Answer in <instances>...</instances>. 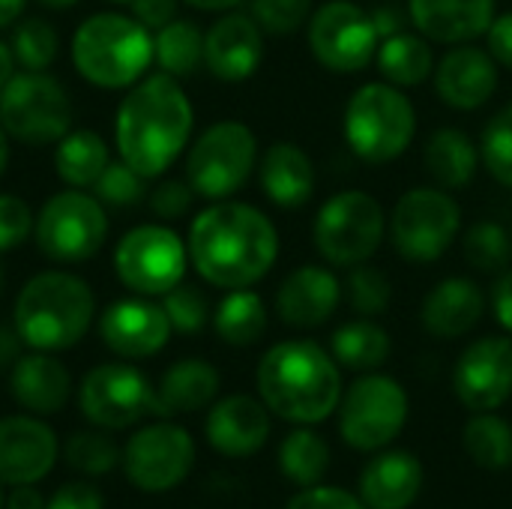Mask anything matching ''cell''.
Segmentation results:
<instances>
[{
	"mask_svg": "<svg viewBox=\"0 0 512 509\" xmlns=\"http://www.w3.org/2000/svg\"><path fill=\"white\" fill-rule=\"evenodd\" d=\"M186 246L198 276L225 291L252 288L279 258L276 225L258 207L228 198L192 219Z\"/></svg>",
	"mask_w": 512,
	"mask_h": 509,
	"instance_id": "6da1fadb",
	"label": "cell"
},
{
	"mask_svg": "<svg viewBox=\"0 0 512 509\" xmlns=\"http://www.w3.org/2000/svg\"><path fill=\"white\" fill-rule=\"evenodd\" d=\"M192 120V102L180 81L168 72L147 75L132 84L117 108V153L144 180H153L165 174L189 144Z\"/></svg>",
	"mask_w": 512,
	"mask_h": 509,
	"instance_id": "7a4b0ae2",
	"label": "cell"
},
{
	"mask_svg": "<svg viewBox=\"0 0 512 509\" xmlns=\"http://www.w3.org/2000/svg\"><path fill=\"white\" fill-rule=\"evenodd\" d=\"M258 393L288 423H321L342 399L339 363L309 339L279 342L258 363Z\"/></svg>",
	"mask_w": 512,
	"mask_h": 509,
	"instance_id": "3957f363",
	"label": "cell"
},
{
	"mask_svg": "<svg viewBox=\"0 0 512 509\" xmlns=\"http://www.w3.org/2000/svg\"><path fill=\"white\" fill-rule=\"evenodd\" d=\"M96 315V297L90 285L63 270H45L33 276L15 300V330L33 351H66L78 345Z\"/></svg>",
	"mask_w": 512,
	"mask_h": 509,
	"instance_id": "277c9868",
	"label": "cell"
},
{
	"mask_svg": "<svg viewBox=\"0 0 512 509\" xmlns=\"http://www.w3.org/2000/svg\"><path fill=\"white\" fill-rule=\"evenodd\" d=\"M72 63L102 90L132 87L153 63V36L132 15L96 12L72 36Z\"/></svg>",
	"mask_w": 512,
	"mask_h": 509,
	"instance_id": "5b68a950",
	"label": "cell"
},
{
	"mask_svg": "<svg viewBox=\"0 0 512 509\" xmlns=\"http://www.w3.org/2000/svg\"><path fill=\"white\" fill-rule=\"evenodd\" d=\"M417 132V111L411 99L390 81L363 84L345 105V138L351 150L384 165L399 159Z\"/></svg>",
	"mask_w": 512,
	"mask_h": 509,
	"instance_id": "8992f818",
	"label": "cell"
},
{
	"mask_svg": "<svg viewBox=\"0 0 512 509\" xmlns=\"http://www.w3.org/2000/svg\"><path fill=\"white\" fill-rule=\"evenodd\" d=\"M258 162L255 132L240 120L213 123L198 135L186 156V180L195 195L207 201H225L249 180Z\"/></svg>",
	"mask_w": 512,
	"mask_h": 509,
	"instance_id": "52a82bcc",
	"label": "cell"
},
{
	"mask_svg": "<svg viewBox=\"0 0 512 509\" xmlns=\"http://www.w3.org/2000/svg\"><path fill=\"white\" fill-rule=\"evenodd\" d=\"M387 231V219L381 204L360 189L336 192L324 201L315 216V249L336 267H357L366 264Z\"/></svg>",
	"mask_w": 512,
	"mask_h": 509,
	"instance_id": "ba28073f",
	"label": "cell"
},
{
	"mask_svg": "<svg viewBox=\"0 0 512 509\" xmlns=\"http://www.w3.org/2000/svg\"><path fill=\"white\" fill-rule=\"evenodd\" d=\"M72 123V105L63 84L45 72H18L0 90V126L9 138L42 147L57 144Z\"/></svg>",
	"mask_w": 512,
	"mask_h": 509,
	"instance_id": "9c48e42d",
	"label": "cell"
},
{
	"mask_svg": "<svg viewBox=\"0 0 512 509\" xmlns=\"http://www.w3.org/2000/svg\"><path fill=\"white\" fill-rule=\"evenodd\" d=\"M36 246L45 258L57 264H78L93 258L108 237L105 204L84 189H66L51 195L36 222H33Z\"/></svg>",
	"mask_w": 512,
	"mask_h": 509,
	"instance_id": "30bf717a",
	"label": "cell"
},
{
	"mask_svg": "<svg viewBox=\"0 0 512 509\" xmlns=\"http://www.w3.org/2000/svg\"><path fill=\"white\" fill-rule=\"evenodd\" d=\"M189 246L165 225H138L114 249L117 279L141 297H165L186 276Z\"/></svg>",
	"mask_w": 512,
	"mask_h": 509,
	"instance_id": "8fae6325",
	"label": "cell"
},
{
	"mask_svg": "<svg viewBox=\"0 0 512 509\" xmlns=\"http://www.w3.org/2000/svg\"><path fill=\"white\" fill-rule=\"evenodd\" d=\"M408 420V396L399 381L387 375H366L354 381L342 399L339 432L360 450L372 453L393 444Z\"/></svg>",
	"mask_w": 512,
	"mask_h": 509,
	"instance_id": "7c38bea8",
	"label": "cell"
},
{
	"mask_svg": "<svg viewBox=\"0 0 512 509\" xmlns=\"http://www.w3.org/2000/svg\"><path fill=\"white\" fill-rule=\"evenodd\" d=\"M462 210L441 189H411L393 210V246L408 261H438L459 237Z\"/></svg>",
	"mask_w": 512,
	"mask_h": 509,
	"instance_id": "4fadbf2b",
	"label": "cell"
},
{
	"mask_svg": "<svg viewBox=\"0 0 512 509\" xmlns=\"http://www.w3.org/2000/svg\"><path fill=\"white\" fill-rule=\"evenodd\" d=\"M372 15L354 0H330L309 18V48L333 72H360L378 54Z\"/></svg>",
	"mask_w": 512,
	"mask_h": 509,
	"instance_id": "5bb4252c",
	"label": "cell"
},
{
	"mask_svg": "<svg viewBox=\"0 0 512 509\" xmlns=\"http://www.w3.org/2000/svg\"><path fill=\"white\" fill-rule=\"evenodd\" d=\"M195 465V441L174 423H150L123 447V471L141 492H168L180 486Z\"/></svg>",
	"mask_w": 512,
	"mask_h": 509,
	"instance_id": "9a60e30c",
	"label": "cell"
},
{
	"mask_svg": "<svg viewBox=\"0 0 512 509\" xmlns=\"http://www.w3.org/2000/svg\"><path fill=\"white\" fill-rule=\"evenodd\" d=\"M81 414L99 429H126L153 414L150 381L126 363H102L81 381Z\"/></svg>",
	"mask_w": 512,
	"mask_h": 509,
	"instance_id": "2e32d148",
	"label": "cell"
},
{
	"mask_svg": "<svg viewBox=\"0 0 512 509\" xmlns=\"http://www.w3.org/2000/svg\"><path fill=\"white\" fill-rule=\"evenodd\" d=\"M453 384L468 411L486 414L501 408L512 396V339L486 336L468 345L456 363Z\"/></svg>",
	"mask_w": 512,
	"mask_h": 509,
	"instance_id": "e0dca14e",
	"label": "cell"
},
{
	"mask_svg": "<svg viewBox=\"0 0 512 509\" xmlns=\"http://www.w3.org/2000/svg\"><path fill=\"white\" fill-rule=\"evenodd\" d=\"M99 336L108 351L126 360L159 354L171 339V321L162 306L147 300H117L99 318Z\"/></svg>",
	"mask_w": 512,
	"mask_h": 509,
	"instance_id": "ac0fdd59",
	"label": "cell"
},
{
	"mask_svg": "<svg viewBox=\"0 0 512 509\" xmlns=\"http://www.w3.org/2000/svg\"><path fill=\"white\" fill-rule=\"evenodd\" d=\"M57 438L36 417L0 420V483L33 486L51 474L57 462Z\"/></svg>",
	"mask_w": 512,
	"mask_h": 509,
	"instance_id": "d6986e66",
	"label": "cell"
},
{
	"mask_svg": "<svg viewBox=\"0 0 512 509\" xmlns=\"http://www.w3.org/2000/svg\"><path fill=\"white\" fill-rule=\"evenodd\" d=\"M264 57V30L252 15L228 12L204 33V66L228 84L255 75Z\"/></svg>",
	"mask_w": 512,
	"mask_h": 509,
	"instance_id": "ffe728a7",
	"label": "cell"
},
{
	"mask_svg": "<svg viewBox=\"0 0 512 509\" xmlns=\"http://www.w3.org/2000/svg\"><path fill=\"white\" fill-rule=\"evenodd\" d=\"M435 87L450 108L474 111L486 105L498 90V63L477 45H459L447 51L435 69Z\"/></svg>",
	"mask_w": 512,
	"mask_h": 509,
	"instance_id": "44dd1931",
	"label": "cell"
},
{
	"mask_svg": "<svg viewBox=\"0 0 512 509\" xmlns=\"http://www.w3.org/2000/svg\"><path fill=\"white\" fill-rule=\"evenodd\" d=\"M342 300V282L333 270L306 264L294 270L276 294V312L288 327L312 330L330 321V315L339 309Z\"/></svg>",
	"mask_w": 512,
	"mask_h": 509,
	"instance_id": "7402d4cb",
	"label": "cell"
},
{
	"mask_svg": "<svg viewBox=\"0 0 512 509\" xmlns=\"http://www.w3.org/2000/svg\"><path fill=\"white\" fill-rule=\"evenodd\" d=\"M270 438V414L252 396H228L213 405L207 417V441L216 453L231 459L255 456Z\"/></svg>",
	"mask_w": 512,
	"mask_h": 509,
	"instance_id": "603a6c76",
	"label": "cell"
},
{
	"mask_svg": "<svg viewBox=\"0 0 512 509\" xmlns=\"http://www.w3.org/2000/svg\"><path fill=\"white\" fill-rule=\"evenodd\" d=\"M411 21L426 39L462 45L495 21V0H408Z\"/></svg>",
	"mask_w": 512,
	"mask_h": 509,
	"instance_id": "cb8c5ba5",
	"label": "cell"
},
{
	"mask_svg": "<svg viewBox=\"0 0 512 509\" xmlns=\"http://www.w3.org/2000/svg\"><path fill=\"white\" fill-rule=\"evenodd\" d=\"M9 384H12L15 402L33 414L63 411L72 393L69 369L48 351H33V354L18 357L12 366Z\"/></svg>",
	"mask_w": 512,
	"mask_h": 509,
	"instance_id": "d4e9b609",
	"label": "cell"
},
{
	"mask_svg": "<svg viewBox=\"0 0 512 509\" xmlns=\"http://www.w3.org/2000/svg\"><path fill=\"white\" fill-rule=\"evenodd\" d=\"M483 312V288L465 276H453L438 282L423 300V327L438 339H459L480 324Z\"/></svg>",
	"mask_w": 512,
	"mask_h": 509,
	"instance_id": "484cf974",
	"label": "cell"
},
{
	"mask_svg": "<svg viewBox=\"0 0 512 509\" xmlns=\"http://www.w3.org/2000/svg\"><path fill=\"white\" fill-rule=\"evenodd\" d=\"M423 489V465L411 453H384L360 477V501L369 509H408Z\"/></svg>",
	"mask_w": 512,
	"mask_h": 509,
	"instance_id": "4316f807",
	"label": "cell"
},
{
	"mask_svg": "<svg viewBox=\"0 0 512 509\" xmlns=\"http://www.w3.org/2000/svg\"><path fill=\"white\" fill-rule=\"evenodd\" d=\"M261 189L276 207H303L315 192V165L309 153L291 141L270 144L261 156Z\"/></svg>",
	"mask_w": 512,
	"mask_h": 509,
	"instance_id": "83f0119b",
	"label": "cell"
},
{
	"mask_svg": "<svg viewBox=\"0 0 512 509\" xmlns=\"http://www.w3.org/2000/svg\"><path fill=\"white\" fill-rule=\"evenodd\" d=\"M219 393V372L204 360H180L174 363L159 387L153 390V414L174 417V414H195L207 408Z\"/></svg>",
	"mask_w": 512,
	"mask_h": 509,
	"instance_id": "f1b7e54d",
	"label": "cell"
},
{
	"mask_svg": "<svg viewBox=\"0 0 512 509\" xmlns=\"http://www.w3.org/2000/svg\"><path fill=\"white\" fill-rule=\"evenodd\" d=\"M108 144L102 135L90 129H69L54 150V168L57 177L72 189H87L99 180V174L108 168Z\"/></svg>",
	"mask_w": 512,
	"mask_h": 509,
	"instance_id": "f546056e",
	"label": "cell"
},
{
	"mask_svg": "<svg viewBox=\"0 0 512 509\" xmlns=\"http://www.w3.org/2000/svg\"><path fill=\"white\" fill-rule=\"evenodd\" d=\"M480 165L477 144L459 129H438L426 144V171L438 186L462 189L474 180Z\"/></svg>",
	"mask_w": 512,
	"mask_h": 509,
	"instance_id": "4dcf8cb0",
	"label": "cell"
},
{
	"mask_svg": "<svg viewBox=\"0 0 512 509\" xmlns=\"http://www.w3.org/2000/svg\"><path fill=\"white\" fill-rule=\"evenodd\" d=\"M378 69L396 87H417L435 72L432 45L417 33H396L378 45Z\"/></svg>",
	"mask_w": 512,
	"mask_h": 509,
	"instance_id": "1f68e13d",
	"label": "cell"
},
{
	"mask_svg": "<svg viewBox=\"0 0 512 509\" xmlns=\"http://www.w3.org/2000/svg\"><path fill=\"white\" fill-rule=\"evenodd\" d=\"M213 327H216L219 339L234 348L255 345L267 330V306L255 291L237 288L216 306Z\"/></svg>",
	"mask_w": 512,
	"mask_h": 509,
	"instance_id": "d6a6232c",
	"label": "cell"
},
{
	"mask_svg": "<svg viewBox=\"0 0 512 509\" xmlns=\"http://www.w3.org/2000/svg\"><path fill=\"white\" fill-rule=\"evenodd\" d=\"M153 60L162 72L180 78H189L204 63V33L192 21H168L153 36Z\"/></svg>",
	"mask_w": 512,
	"mask_h": 509,
	"instance_id": "836d02e7",
	"label": "cell"
},
{
	"mask_svg": "<svg viewBox=\"0 0 512 509\" xmlns=\"http://www.w3.org/2000/svg\"><path fill=\"white\" fill-rule=\"evenodd\" d=\"M393 342L384 327L372 321H351L333 333V360L354 372H369L387 363Z\"/></svg>",
	"mask_w": 512,
	"mask_h": 509,
	"instance_id": "e575fe53",
	"label": "cell"
},
{
	"mask_svg": "<svg viewBox=\"0 0 512 509\" xmlns=\"http://www.w3.org/2000/svg\"><path fill=\"white\" fill-rule=\"evenodd\" d=\"M462 444L468 456L486 471H504L512 465V426L495 414H477L465 432Z\"/></svg>",
	"mask_w": 512,
	"mask_h": 509,
	"instance_id": "d590c367",
	"label": "cell"
},
{
	"mask_svg": "<svg viewBox=\"0 0 512 509\" xmlns=\"http://www.w3.org/2000/svg\"><path fill=\"white\" fill-rule=\"evenodd\" d=\"M330 465V450L324 444V438H318L309 429H297L285 438L282 450H279V468L282 474L297 483V486H315Z\"/></svg>",
	"mask_w": 512,
	"mask_h": 509,
	"instance_id": "8d00e7d4",
	"label": "cell"
},
{
	"mask_svg": "<svg viewBox=\"0 0 512 509\" xmlns=\"http://www.w3.org/2000/svg\"><path fill=\"white\" fill-rule=\"evenodd\" d=\"M63 459L84 477H105L117 468V462H123V453L102 432H75L63 447Z\"/></svg>",
	"mask_w": 512,
	"mask_h": 509,
	"instance_id": "74e56055",
	"label": "cell"
},
{
	"mask_svg": "<svg viewBox=\"0 0 512 509\" xmlns=\"http://www.w3.org/2000/svg\"><path fill=\"white\" fill-rule=\"evenodd\" d=\"M12 54H15V63H21L24 69L30 72H45L57 51H60V39L54 33V27L42 18H27L15 27L12 33V42H9Z\"/></svg>",
	"mask_w": 512,
	"mask_h": 509,
	"instance_id": "f35d334b",
	"label": "cell"
},
{
	"mask_svg": "<svg viewBox=\"0 0 512 509\" xmlns=\"http://www.w3.org/2000/svg\"><path fill=\"white\" fill-rule=\"evenodd\" d=\"M512 243L504 225L477 222L465 234V258L480 273H498L510 264Z\"/></svg>",
	"mask_w": 512,
	"mask_h": 509,
	"instance_id": "ab89813d",
	"label": "cell"
},
{
	"mask_svg": "<svg viewBox=\"0 0 512 509\" xmlns=\"http://www.w3.org/2000/svg\"><path fill=\"white\" fill-rule=\"evenodd\" d=\"M480 153L492 177L512 189V105L501 108L489 120L483 141H480Z\"/></svg>",
	"mask_w": 512,
	"mask_h": 509,
	"instance_id": "60d3db41",
	"label": "cell"
},
{
	"mask_svg": "<svg viewBox=\"0 0 512 509\" xmlns=\"http://www.w3.org/2000/svg\"><path fill=\"white\" fill-rule=\"evenodd\" d=\"M348 297H351L354 312L372 318V315L387 312V306L393 300V288L378 267L357 264V267H351V276H348Z\"/></svg>",
	"mask_w": 512,
	"mask_h": 509,
	"instance_id": "b9f144b4",
	"label": "cell"
},
{
	"mask_svg": "<svg viewBox=\"0 0 512 509\" xmlns=\"http://www.w3.org/2000/svg\"><path fill=\"white\" fill-rule=\"evenodd\" d=\"M162 309L171 321V330H177V333H201L210 318L207 297L201 294V288L186 285V282H180L177 288H171L165 294Z\"/></svg>",
	"mask_w": 512,
	"mask_h": 509,
	"instance_id": "7bdbcfd3",
	"label": "cell"
},
{
	"mask_svg": "<svg viewBox=\"0 0 512 509\" xmlns=\"http://www.w3.org/2000/svg\"><path fill=\"white\" fill-rule=\"evenodd\" d=\"M93 189L96 198L108 207H132L144 195V177L120 159V162H108V168L99 174Z\"/></svg>",
	"mask_w": 512,
	"mask_h": 509,
	"instance_id": "ee69618b",
	"label": "cell"
},
{
	"mask_svg": "<svg viewBox=\"0 0 512 509\" xmlns=\"http://www.w3.org/2000/svg\"><path fill=\"white\" fill-rule=\"evenodd\" d=\"M312 0H252V18L273 36H288L306 24Z\"/></svg>",
	"mask_w": 512,
	"mask_h": 509,
	"instance_id": "f6af8a7d",
	"label": "cell"
},
{
	"mask_svg": "<svg viewBox=\"0 0 512 509\" xmlns=\"http://www.w3.org/2000/svg\"><path fill=\"white\" fill-rule=\"evenodd\" d=\"M33 222H36V216L30 213L27 201L3 192L0 195V252L21 246L33 234Z\"/></svg>",
	"mask_w": 512,
	"mask_h": 509,
	"instance_id": "bcb514c9",
	"label": "cell"
},
{
	"mask_svg": "<svg viewBox=\"0 0 512 509\" xmlns=\"http://www.w3.org/2000/svg\"><path fill=\"white\" fill-rule=\"evenodd\" d=\"M192 198H195V189L189 186V180L186 183L183 180H165L150 192V210L159 219H180L189 213Z\"/></svg>",
	"mask_w": 512,
	"mask_h": 509,
	"instance_id": "7dc6e473",
	"label": "cell"
},
{
	"mask_svg": "<svg viewBox=\"0 0 512 509\" xmlns=\"http://www.w3.org/2000/svg\"><path fill=\"white\" fill-rule=\"evenodd\" d=\"M288 509H369L363 501H357L354 495L333 489V486H309L306 492H300Z\"/></svg>",
	"mask_w": 512,
	"mask_h": 509,
	"instance_id": "c3c4849f",
	"label": "cell"
},
{
	"mask_svg": "<svg viewBox=\"0 0 512 509\" xmlns=\"http://www.w3.org/2000/svg\"><path fill=\"white\" fill-rule=\"evenodd\" d=\"M48 509H105V504L99 489L87 483H66L48 498Z\"/></svg>",
	"mask_w": 512,
	"mask_h": 509,
	"instance_id": "681fc988",
	"label": "cell"
},
{
	"mask_svg": "<svg viewBox=\"0 0 512 509\" xmlns=\"http://www.w3.org/2000/svg\"><path fill=\"white\" fill-rule=\"evenodd\" d=\"M132 18L141 21L147 30H159L177 15V0H129Z\"/></svg>",
	"mask_w": 512,
	"mask_h": 509,
	"instance_id": "f907efd6",
	"label": "cell"
},
{
	"mask_svg": "<svg viewBox=\"0 0 512 509\" xmlns=\"http://www.w3.org/2000/svg\"><path fill=\"white\" fill-rule=\"evenodd\" d=\"M486 36H489V54L495 57V63L512 69V12L498 15L492 27L486 30Z\"/></svg>",
	"mask_w": 512,
	"mask_h": 509,
	"instance_id": "816d5d0a",
	"label": "cell"
},
{
	"mask_svg": "<svg viewBox=\"0 0 512 509\" xmlns=\"http://www.w3.org/2000/svg\"><path fill=\"white\" fill-rule=\"evenodd\" d=\"M369 15H372V24H375V30H378V39H381V42H384V39H390V36H396V33H402V30L408 27V18H411V12L405 15L396 3L375 6Z\"/></svg>",
	"mask_w": 512,
	"mask_h": 509,
	"instance_id": "f5cc1de1",
	"label": "cell"
},
{
	"mask_svg": "<svg viewBox=\"0 0 512 509\" xmlns=\"http://www.w3.org/2000/svg\"><path fill=\"white\" fill-rule=\"evenodd\" d=\"M492 309H495V318L501 321V327L512 333V270H507L498 279V285L492 291Z\"/></svg>",
	"mask_w": 512,
	"mask_h": 509,
	"instance_id": "db71d44e",
	"label": "cell"
},
{
	"mask_svg": "<svg viewBox=\"0 0 512 509\" xmlns=\"http://www.w3.org/2000/svg\"><path fill=\"white\" fill-rule=\"evenodd\" d=\"M21 336H18V330H15V324L12 327H6V324H0V369L3 366H15V360L21 357Z\"/></svg>",
	"mask_w": 512,
	"mask_h": 509,
	"instance_id": "11a10c76",
	"label": "cell"
},
{
	"mask_svg": "<svg viewBox=\"0 0 512 509\" xmlns=\"http://www.w3.org/2000/svg\"><path fill=\"white\" fill-rule=\"evenodd\" d=\"M6 509H48V501L33 486H15V492L6 498Z\"/></svg>",
	"mask_w": 512,
	"mask_h": 509,
	"instance_id": "9f6ffc18",
	"label": "cell"
},
{
	"mask_svg": "<svg viewBox=\"0 0 512 509\" xmlns=\"http://www.w3.org/2000/svg\"><path fill=\"white\" fill-rule=\"evenodd\" d=\"M24 3L27 0H0V27H12L21 18Z\"/></svg>",
	"mask_w": 512,
	"mask_h": 509,
	"instance_id": "6f0895ef",
	"label": "cell"
},
{
	"mask_svg": "<svg viewBox=\"0 0 512 509\" xmlns=\"http://www.w3.org/2000/svg\"><path fill=\"white\" fill-rule=\"evenodd\" d=\"M12 75H15V54L6 42H0V90L6 87Z\"/></svg>",
	"mask_w": 512,
	"mask_h": 509,
	"instance_id": "680465c9",
	"label": "cell"
},
{
	"mask_svg": "<svg viewBox=\"0 0 512 509\" xmlns=\"http://www.w3.org/2000/svg\"><path fill=\"white\" fill-rule=\"evenodd\" d=\"M183 3H189V6H195L201 12H228L237 3H243V0H183Z\"/></svg>",
	"mask_w": 512,
	"mask_h": 509,
	"instance_id": "91938a15",
	"label": "cell"
},
{
	"mask_svg": "<svg viewBox=\"0 0 512 509\" xmlns=\"http://www.w3.org/2000/svg\"><path fill=\"white\" fill-rule=\"evenodd\" d=\"M6 165H9V135H6V129L0 126V177H3V171H6Z\"/></svg>",
	"mask_w": 512,
	"mask_h": 509,
	"instance_id": "94428289",
	"label": "cell"
},
{
	"mask_svg": "<svg viewBox=\"0 0 512 509\" xmlns=\"http://www.w3.org/2000/svg\"><path fill=\"white\" fill-rule=\"evenodd\" d=\"M36 3H42L45 9H69V6H75L78 0H36Z\"/></svg>",
	"mask_w": 512,
	"mask_h": 509,
	"instance_id": "6125c7cd",
	"label": "cell"
},
{
	"mask_svg": "<svg viewBox=\"0 0 512 509\" xmlns=\"http://www.w3.org/2000/svg\"><path fill=\"white\" fill-rule=\"evenodd\" d=\"M0 509H6V498H3V483H0Z\"/></svg>",
	"mask_w": 512,
	"mask_h": 509,
	"instance_id": "be15d7a7",
	"label": "cell"
},
{
	"mask_svg": "<svg viewBox=\"0 0 512 509\" xmlns=\"http://www.w3.org/2000/svg\"><path fill=\"white\" fill-rule=\"evenodd\" d=\"M0 285H3V273H0Z\"/></svg>",
	"mask_w": 512,
	"mask_h": 509,
	"instance_id": "e7e4bbea",
	"label": "cell"
},
{
	"mask_svg": "<svg viewBox=\"0 0 512 509\" xmlns=\"http://www.w3.org/2000/svg\"><path fill=\"white\" fill-rule=\"evenodd\" d=\"M126 3H129V0H126Z\"/></svg>",
	"mask_w": 512,
	"mask_h": 509,
	"instance_id": "03108f58",
	"label": "cell"
}]
</instances>
